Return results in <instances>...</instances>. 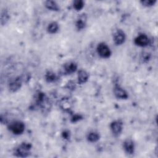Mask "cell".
Wrapping results in <instances>:
<instances>
[{
	"label": "cell",
	"instance_id": "1",
	"mask_svg": "<svg viewBox=\"0 0 158 158\" xmlns=\"http://www.w3.org/2000/svg\"><path fill=\"white\" fill-rule=\"evenodd\" d=\"M31 144L30 143L23 142L14 150V156L19 157H27L30 154Z\"/></svg>",
	"mask_w": 158,
	"mask_h": 158
},
{
	"label": "cell",
	"instance_id": "2",
	"mask_svg": "<svg viewBox=\"0 0 158 158\" xmlns=\"http://www.w3.org/2000/svg\"><path fill=\"white\" fill-rule=\"evenodd\" d=\"M25 125L24 123L20 120H15L10 122L8 125V129L14 135H21L25 130Z\"/></svg>",
	"mask_w": 158,
	"mask_h": 158
},
{
	"label": "cell",
	"instance_id": "3",
	"mask_svg": "<svg viewBox=\"0 0 158 158\" xmlns=\"http://www.w3.org/2000/svg\"><path fill=\"white\" fill-rule=\"evenodd\" d=\"M96 49L98 54L102 58H108L111 55V51L109 47L104 42L99 43Z\"/></svg>",
	"mask_w": 158,
	"mask_h": 158
},
{
	"label": "cell",
	"instance_id": "4",
	"mask_svg": "<svg viewBox=\"0 0 158 158\" xmlns=\"http://www.w3.org/2000/svg\"><path fill=\"white\" fill-rule=\"evenodd\" d=\"M23 81V78L22 77H17L12 79L8 85L9 90L12 92H15L19 90L22 86Z\"/></svg>",
	"mask_w": 158,
	"mask_h": 158
},
{
	"label": "cell",
	"instance_id": "5",
	"mask_svg": "<svg viewBox=\"0 0 158 158\" xmlns=\"http://www.w3.org/2000/svg\"><path fill=\"white\" fill-rule=\"evenodd\" d=\"M110 128L115 136H119L123 130V122L120 120H117L112 122L110 124Z\"/></svg>",
	"mask_w": 158,
	"mask_h": 158
},
{
	"label": "cell",
	"instance_id": "6",
	"mask_svg": "<svg viewBox=\"0 0 158 158\" xmlns=\"http://www.w3.org/2000/svg\"><path fill=\"white\" fill-rule=\"evenodd\" d=\"M126 39L125 32L121 29H117L113 35V41L116 45L122 44Z\"/></svg>",
	"mask_w": 158,
	"mask_h": 158
},
{
	"label": "cell",
	"instance_id": "7",
	"mask_svg": "<svg viewBox=\"0 0 158 158\" xmlns=\"http://www.w3.org/2000/svg\"><path fill=\"white\" fill-rule=\"evenodd\" d=\"M114 93L115 96L118 99H127L128 95L127 91L122 88L118 83H115L114 87Z\"/></svg>",
	"mask_w": 158,
	"mask_h": 158
},
{
	"label": "cell",
	"instance_id": "8",
	"mask_svg": "<svg viewBox=\"0 0 158 158\" xmlns=\"http://www.w3.org/2000/svg\"><path fill=\"white\" fill-rule=\"evenodd\" d=\"M134 43L136 46L145 47L149 44V39L146 35L140 34L135 38Z\"/></svg>",
	"mask_w": 158,
	"mask_h": 158
},
{
	"label": "cell",
	"instance_id": "9",
	"mask_svg": "<svg viewBox=\"0 0 158 158\" xmlns=\"http://www.w3.org/2000/svg\"><path fill=\"white\" fill-rule=\"evenodd\" d=\"M59 106L64 111L70 112L73 107V102L69 98H64L60 100Z\"/></svg>",
	"mask_w": 158,
	"mask_h": 158
},
{
	"label": "cell",
	"instance_id": "10",
	"mask_svg": "<svg viewBox=\"0 0 158 158\" xmlns=\"http://www.w3.org/2000/svg\"><path fill=\"white\" fill-rule=\"evenodd\" d=\"M86 20H87V16L86 14H81L78 17L75 23V27L76 28L80 31L83 29H84L86 27Z\"/></svg>",
	"mask_w": 158,
	"mask_h": 158
},
{
	"label": "cell",
	"instance_id": "11",
	"mask_svg": "<svg viewBox=\"0 0 158 158\" xmlns=\"http://www.w3.org/2000/svg\"><path fill=\"white\" fill-rule=\"evenodd\" d=\"M123 148L126 153L133 154L135 151V144L131 139H127L123 143Z\"/></svg>",
	"mask_w": 158,
	"mask_h": 158
},
{
	"label": "cell",
	"instance_id": "12",
	"mask_svg": "<svg viewBox=\"0 0 158 158\" xmlns=\"http://www.w3.org/2000/svg\"><path fill=\"white\" fill-rule=\"evenodd\" d=\"M77 70V64L74 62H69L64 64V70L65 73L72 74Z\"/></svg>",
	"mask_w": 158,
	"mask_h": 158
},
{
	"label": "cell",
	"instance_id": "13",
	"mask_svg": "<svg viewBox=\"0 0 158 158\" xmlns=\"http://www.w3.org/2000/svg\"><path fill=\"white\" fill-rule=\"evenodd\" d=\"M89 78V73L85 70L81 69L78 72V82L79 84L86 83Z\"/></svg>",
	"mask_w": 158,
	"mask_h": 158
},
{
	"label": "cell",
	"instance_id": "14",
	"mask_svg": "<svg viewBox=\"0 0 158 158\" xmlns=\"http://www.w3.org/2000/svg\"><path fill=\"white\" fill-rule=\"evenodd\" d=\"M45 7L53 11H59L60 10V7L57 3L54 1H51V0H48L45 1L44 2Z\"/></svg>",
	"mask_w": 158,
	"mask_h": 158
},
{
	"label": "cell",
	"instance_id": "15",
	"mask_svg": "<svg viewBox=\"0 0 158 158\" xmlns=\"http://www.w3.org/2000/svg\"><path fill=\"white\" fill-rule=\"evenodd\" d=\"M87 140L91 143H94L98 141L100 138V135L96 131H91L89 132L86 136Z\"/></svg>",
	"mask_w": 158,
	"mask_h": 158
},
{
	"label": "cell",
	"instance_id": "16",
	"mask_svg": "<svg viewBox=\"0 0 158 158\" xmlns=\"http://www.w3.org/2000/svg\"><path fill=\"white\" fill-rule=\"evenodd\" d=\"M59 24L56 22H52L48 25L47 31L50 34H54L59 30Z\"/></svg>",
	"mask_w": 158,
	"mask_h": 158
},
{
	"label": "cell",
	"instance_id": "17",
	"mask_svg": "<svg viewBox=\"0 0 158 158\" xmlns=\"http://www.w3.org/2000/svg\"><path fill=\"white\" fill-rule=\"evenodd\" d=\"M9 15L6 9H2L1 12V24L2 26L4 25L9 19Z\"/></svg>",
	"mask_w": 158,
	"mask_h": 158
},
{
	"label": "cell",
	"instance_id": "18",
	"mask_svg": "<svg viewBox=\"0 0 158 158\" xmlns=\"http://www.w3.org/2000/svg\"><path fill=\"white\" fill-rule=\"evenodd\" d=\"M57 76L55 73L52 71H48L45 74V80L48 83H52L56 80Z\"/></svg>",
	"mask_w": 158,
	"mask_h": 158
},
{
	"label": "cell",
	"instance_id": "19",
	"mask_svg": "<svg viewBox=\"0 0 158 158\" xmlns=\"http://www.w3.org/2000/svg\"><path fill=\"white\" fill-rule=\"evenodd\" d=\"M85 5V2L82 0H75L73 2V8L76 10H80Z\"/></svg>",
	"mask_w": 158,
	"mask_h": 158
},
{
	"label": "cell",
	"instance_id": "20",
	"mask_svg": "<svg viewBox=\"0 0 158 158\" xmlns=\"http://www.w3.org/2000/svg\"><path fill=\"white\" fill-rule=\"evenodd\" d=\"M140 2L143 6L151 7L156 3V1H155V0H143V1H141Z\"/></svg>",
	"mask_w": 158,
	"mask_h": 158
},
{
	"label": "cell",
	"instance_id": "21",
	"mask_svg": "<svg viewBox=\"0 0 158 158\" xmlns=\"http://www.w3.org/2000/svg\"><path fill=\"white\" fill-rule=\"evenodd\" d=\"M66 87L70 90H73L76 88V84L73 81H69L66 85Z\"/></svg>",
	"mask_w": 158,
	"mask_h": 158
},
{
	"label": "cell",
	"instance_id": "22",
	"mask_svg": "<svg viewBox=\"0 0 158 158\" xmlns=\"http://www.w3.org/2000/svg\"><path fill=\"white\" fill-rule=\"evenodd\" d=\"M82 116L81 115H78V114H75V115H73L72 119H71V121L72 122H76L81 119H82Z\"/></svg>",
	"mask_w": 158,
	"mask_h": 158
},
{
	"label": "cell",
	"instance_id": "23",
	"mask_svg": "<svg viewBox=\"0 0 158 158\" xmlns=\"http://www.w3.org/2000/svg\"><path fill=\"white\" fill-rule=\"evenodd\" d=\"M69 135H70V134H69V132L68 131H64L62 133V136H63V137H64L65 139L69 138Z\"/></svg>",
	"mask_w": 158,
	"mask_h": 158
}]
</instances>
